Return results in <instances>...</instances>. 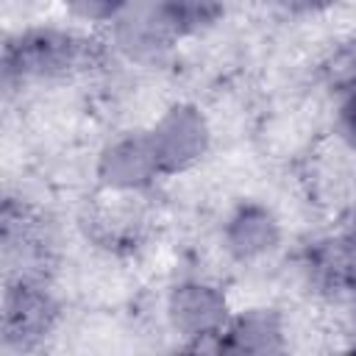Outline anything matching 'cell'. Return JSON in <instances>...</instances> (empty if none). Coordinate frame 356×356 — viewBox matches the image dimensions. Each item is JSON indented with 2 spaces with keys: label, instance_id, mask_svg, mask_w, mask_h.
Listing matches in <instances>:
<instances>
[{
  "label": "cell",
  "instance_id": "obj_1",
  "mask_svg": "<svg viewBox=\"0 0 356 356\" xmlns=\"http://www.w3.org/2000/svg\"><path fill=\"white\" fill-rule=\"evenodd\" d=\"M345 114H348V122H350V128L356 131V89H353V95H350V103H348Z\"/></svg>",
  "mask_w": 356,
  "mask_h": 356
}]
</instances>
